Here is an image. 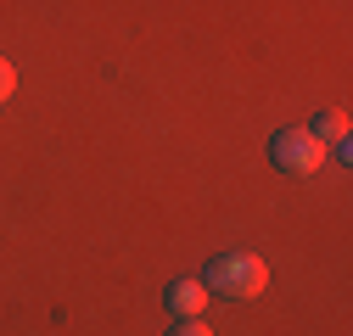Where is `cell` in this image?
Masks as SVG:
<instances>
[{
  "instance_id": "cell-1",
  "label": "cell",
  "mask_w": 353,
  "mask_h": 336,
  "mask_svg": "<svg viewBox=\"0 0 353 336\" xmlns=\"http://www.w3.org/2000/svg\"><path fill=\"white\" fill-rule=\"evenodd\" d=\"M202 286L219 291V297H258L270 286V264L258 252H219L208 264V275H202Z\"/></svg>"
},
{
  "instance_id": "cell-2",
  "label": "cell",
  "mask_w": 353,
  "mask_h": 336,
  "mask_svg": "<svg viewBox=\"0 0 353 336\" xmlns=\"http://www.w3.org/2000/svg\"><path fill=\"white\" fill-rule=\"evenodd\" d=\"M325 140L308 135V129H281L270 140V162L281 168V174H314V168H325Z\"/></svg>"
},
{
  "instance_id": "cell-3",
  "label": "cell",
  "mask_w": 353,
  "mask_h": 336,
  "mask_svg": "<svg viewBox=\"0 0 353 336\" xmlns=\"http://www.w3.org/2000/svg\"><path fill=\"white\" fill-rule=\"evenodd\" d=\"M163 303H168L174 319H202V308H208V286H202L196 275H180V280H168Z\"/></svg>"
},
{
  "instance_id": "cell-4",
  "label": "cell",
  "mask_w": 353,
  "mask_h": 336,
  "mask_svg": "<svg viewBox=\"0 0 353 336\" xmlns=\"http://www.w3.org/2000/svg\"><path fill=\"white\" fill-rule=\"evenodd\" d=\"M308 135H320L325 146H336V140H347V112H342V107H325V112L314 118V129H308Z\"/></svg>"
},
{
  "instance_id": "cell-5",
  "label": "cell",
  "mask_w": 353,
  "mask_h": 336,
  "mask_svg": "<svg viewBox=\"0 0 353 336\" xmlns=\"http://www.w3.org/2000/svg\"><path fill=\"white\" fill-rule=\"evenodd\" d=\"M12 90H17V67H12V62H6V56H0V101H6V96H12Z\"/></svg>"
},
{
  "instance_id": "cell-6",
  "label": "cell",
  "mask_w": 353,
  "mask_h": 336,
  "mask_svg": "<svg viewBox=\"0 0 353 336\" xmlns=\"http://www.w3.org/2000/svg\"><path fill=\"white\" fill-rule=\"evenodd\" d=\"M168 336H213V330H208L202 319H180V325H174V330H168Z\"/></svg>"
}]
</instances>
